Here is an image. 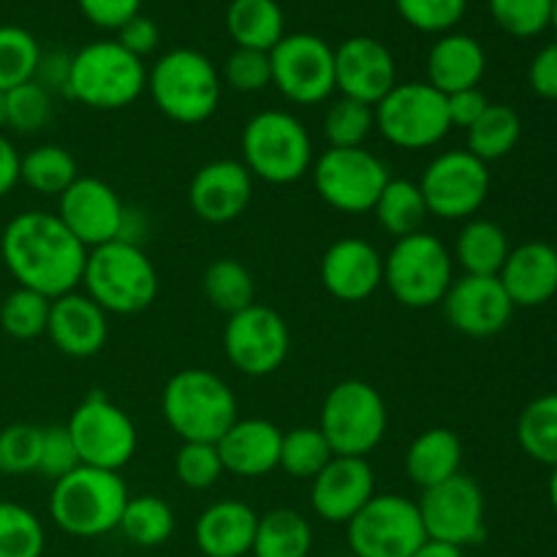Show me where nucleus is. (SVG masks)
I'll return each mask as SVG.
<instances>
[{"label":"nucleus","mask_w":557,"mask_h":557,"mask_svg":"<svg viewBox=\"0 0 557 557\" xmlns=\"http://www.w3.org/2000/svg\"><path fill=\"white\" fill-rule=\"evenodd\" d=\"M0 256L22 288L58 299L82 283L87 248L54 212L25 210L5 223Z\"/></svg>","instance_id":"nucleus-1"},{"label":"nucleus","mask_w":557,"mask_h":557,"mask_svg":"<svg viewBox=\"0 0 557 557\" xmlns=\"http://www.w3.org/2000/svg\"><path fill=\"white\" fill-rule=\"evenodd\" d=\"M128 498L120 473L79 466L69 476L52 482L49 517L69 536L98 539L117 531Z\"/></svg>","instance_id":"nucleus-2"},{"label":"nucleus","mask_w":557,"mask_h":557,"mask_svg":"<svg viewBox=\"0 0 557 557\" xmlns=\"http://www.w3.org/2000/svg\"><path fill=\"white\" fill-rule=\"evenodd\" d=\"M82 286L107 315H136L156 302L158 272L141 245L112 239L87 250Z\"/></svg>","instance_id":"nucleus-3"},{"label":"nucleus","mask_w":557,"mask_h":557,"mask_svg":"<svg viewBox=\"0 0 557 557\" xmlns=\"http://www.w3.org/2000/svg\"><path fill=\"white\" fill-rule=\"evenodd\" d=\"M147 90L158 112L183 125H199L215 114L223 82L199 49L180 47L161 54L147 74Z\"/></svg>","instance_id":"nucleus-4"},{"label":"nucleus","mask_w":557,"mask_h":557,"mask_svg":"<svg viewBox=\"0 0 557 557\" xmlns=\"http://www.w3.org/2000/svg\"><path fill=\"white\" fill-rule=\"evenodd\" d=\"M161 411L169 428L185 441L215 444L237 422V397L221 375L188 368L166 381Z\"/></svg>","instance_id":"nucleus-5"},{"label":"nucleus","mask_w":557,"mask_h":557,"mask_svg":"<svg viewBox=\"0 0 557 557\" xmlns=\"http://www.w3.org/2000/svg\"><path fill=\"white\" fill-rule=\"evenodd\" d=\"M313 139L292 112L264 109L245 123L243 163L253 180L292 185L313 169Z\"/></svg>","instance_id":"nucleus-6"},{"label":"nucleus","mask_w":557,"mask_h":557,"mask_svg":"<svg viewBox=\"0 0 557 557\" xmlns=\"http://www.w3.org/2000/svg\"><path fill=\"white\" fill-rule=\"evenodd\" d=\"M147 90L145 60L131 54L117 41H92L71 54L65 96L90 109L131 107Z\"/></svg>","instance_id":"nucleus-7"},{"label":"nucleus","mask_w":557,"mask_h":557,"mask_svg":"<svg viewBox=\"0 0 557 557\" xmlns=\"http://www.w3.org/2000/svg\"><path fill=\"white\" fill-rule=\"evenodd\" d=\"M451 281L455 264L449 248L428 232L395 239L384 259V283L403 308L424 310L441 305Z\"/></svg>","instance_id":"nucleus-8"},{"label":"nucleus","mask_w":557,"mask_h":557,"mask_svg":"<svg viewBox=\"0 0 557 557\" xmlns=\"http://www.w3.org/2000/svg\"><path fill=\"white\" fill-rule=\"evenodd\" d=\"M386 424L384 397L368 381H341L321 403L319 430L335 457H368L384 441Z\"/></svg>","instance_id":"nucleus-9"},{"label":"nucleus","mask_w":557,"mask_h":557,"mask_svg":"<svg viewBox=\"0 0 557 557\" xmlns=\"http://www.w3.org/2000/svg\"><path fill=\"white\" fill-rule=\"evenodd\" d=\"M373 112L375 131L400 150H428L451 131L446 96L428 82H397Z\"/></svg>","instance_id":"nucleus-10"},{"label":"nucleus","mask_w":557,"mask_h":557,"mask_svg":"<svg viewBox=\"0 0 557 557\" xmlns=\"http://www.w3.org/2000/svg\"><path fill=\"white\" fill-rule=\"evenodd\" d=\"M310 174L321 201L346 215L373 210L392 180L389 166L364 147H330L315 158Z\"/></svg>","instance_id":"nucleus-11"},{"label":"nucleus","mask_w":557,"mask_h":557,"mask_svg":"<svg viewBox=\"0 0 557 557\" xmlns=\"http://www.w3.org/2000/svg\"><path fill=\"white\" fill-rule=\"evenodd\" d=\"M354 557H411L428 539L419 506L406 495H373L346 525Z\"/></svg>","instance_id":"nucleus-12"},{"label":"nucleus","mask_w":557,"mask_h":557,"mask_svg":"<svg viewBox=\"0 0 557 557\" xmlns=\"http://www.w3.org/2000/svg\"><path fill=\"white\" fill-rule=\"evenodd\" d=\"M65 430L79 451L82 466L103 471L120 473V468L134 460L139 446V435L128 413L101 392H92L74 408Z\"/></svg>","instance_id":"nucleus-13"},{"label":"nucleus","mask_w":557,"mask_h":557,"mask_svg":"<svg viewBox=\"0 0 557 557\" xmlns=\"http://www.w3.org/2000/svg\"><path fill=\"white\" fill-rule=\"evenodd\" d=\"M490 169L468 150L435 156L419 180L430 215L441 221H471L490 194Z\"/></svg>","instance_id":"nucleus-14"},{"label":"nucleus","mask_w":557,"mask_h":557,"mask_svg":"<svg viewBox=\"0 0 557 557\" xmlns=\"http://www.w3.org/2000/svg\"><path fill=\"white\" fill-rule=\"evenodd\" d=\"M272 85L292 103L315 107L335 92V49L313 33L283 36L270 49Z\"/></svg>","instance_id":"nucleus-15"},{"label":"nucleus","mask_w":557,"mask_h":557,"mask_svg":"<svg viewBox=\"0 0 557 557\" xmlns=\"http://www.w3.org/2000/svg\"><path fill=\"white\" fill-rule=\"evenodd\" d=\"M288 348H292V332L286 319L267 305L253 302L250 308L228 315L223 326L226 359L250 379H264L281 370Z\"/></svg>","instance_id":"nucleus-16"},{"label":"nucleus","mask_w":557,"mask_h":557,"mask_svg":"<svg viewBox=\"0 0 557 557\" xmlns=\"http://www.w3.org/2000/svg\"><path fill=\"white\" fill-rule=\"evenodd\" d=\"M419 517L428 539L455 544L466 549L479 544L487 533L484 528V493L471 476L457 473L435 487L422 490L419 498Z\"/></svg>","instance_id":"nucleus-17"},{"label":"nucleus","mask_w":557,"mask_h":557,"mask_svg":"<svg viewBox=\"0 0 557 557\" xmlns=\"http://www.w3.org/2000/svg\"><path fill=\"white\" fill-rule=\"evenodd\" d=\"M58 199L60 207L54 215L87 250L123 237L128 207L123 205L117 190L103 180L79 174Z\"/></svg>","instance_id":"nucleus-18"},{"label":"nucleus","mask_w":557,"mask_h":557,"mask_svg":"<svg viewBox=\"0 0 557 557\" xmlns=\"http://www.w3.org/2000/svg\"><path fill=\"white\" fill-rule=\"evenodd\" d=\"M441 308L451 330L466 337L498 335L515 315V302L506 294L504 283L484 275H462L451 281Z\"/></svg>","instance_id":"nucleus-19"},{"label":"nucleus","mask_w":557,"mask_h":557,"mask_svg":"<svg viewBox=\"0 0 557 557\" xmlns=\"http://www.w3.org/2000/svg\"><path fill=\"white\" fill-rule=\"evenodd\" d=\"M253 199V174L243 161L218 158L205 163L188 185V205L196 218L212 226H223L243 215Z\"/></svg>","instance_id":"nucleus-20"},{"label":"nucleus","mask_w":557,"mask_h":557,"mask_svg":"<svg viewBox=\"0 0 557 557\" xmlns=\"http://www.w3.org/2000/svg\"><path fill=\"white\" fill-rule=\"evenodd\" d=\"M395 85V58L379 38L354 36L335 49V90L346 98L375 107Z\"/></svg>","instance_id":"nucleus-21"},{"label":"nucleus","mask_w":557,"mask_h":557,"mask_svg":"<svg viewBox=\"0 0 557 557\" xmlns=\"http://www.w3.org/2000/svg\"><path fill=\"white\" fill-rule=\"evenodd\" d=\"M375 495V473L368 457H332L324 471L310 479V506L330 525H348Z\"/></svg>","instance_id":"nucleus-22"},{"label":"nucleus","mask_w":557,"mask_h":557,"mask_svg":"<svg viewBox=\"0 0 557 557\" xmlns=\"http://www.w3.org/2000/svg\"><path fill=\"white\" fill-rule=\"evenodd\" d=\"M321 283L341 302H364L384 283V256L362 237H343L321 259Z\"/></svg>","instance_id":"nucleus-23"},{"label":"nucleus","mask_w":557,"mask_h":557,"mask_svg":"<svg viewBox=\"0 0 557 557\" xmlns=\"http://www.w3.org/2000/svg\"><path fill=\"white\" fill-rule=\"evenodd\" d=\"M47 337L71 359L96 357L109 337V319L87 294L69 292L52 299Z\"/></svg>","instance_id":"nucleus-24"},{"label":"nucleus","mask_w":557,"mask_h":557,"mask_svg":"<svg viewBox=\"0 0 557 557\" xmlns=\"http://www.w3.org/2000/svg\"><path fill=\"white\" fill-rule=\"evenodd\" d=\"M283 430L270 419H237L215 441L223 471L243 479H259L281 466Z\"/></svg>","instance_id":"nucleus-25"},{"label":"nucleus","mask_w":557,"mask_h":557,"mask_svg":"<svg viewBox=\"0 0 557 557\" xmlns=\"http://www.w3.org/2000/svg\"><path fill=\"white\" fill-rule=\"evenodd\" d=\"M515 308H539L557 294V250L549 243H525L511 248L498 272Z\"/></svg>","instance_id":"nucleus-26"},{"label":"nucleus","mask_w":557,"mask_h":557,"mask_svg":"<svg viewBox=\"0 0 557 557\" xmlns=\"http://www.w3.org/2000/svg\"><path fill=\"white\" fill-rule=\"evenodd\" d=\"M259 515L243 500H215L199 515L196 547L205 557H245L253 549Z\"/></svg>","instance_id":"nucleus-27"},{"label":"nucleus","mask_w":557,"mask_h":557,"mask_svg":"<svg viewBox=\"0 0 557 557\" xmlns=\"http://www.w3.org/2000/svg\"><path fill=\"white\" fill-rule=\"evenodd\" d=\"M484 71H487L484 47L466 33H444L428 54V85L444 96L479 87Z\"/></svg>","instance_id":"nucleus-28"},{"label":"nucleus","mask_w":557,"mask_h":557,"mask_svg":"<svg viewBox=\"0 0 557 557\" xmlns=\"http://www.w3.org/2000/svg\"><path fill=\"white\" fill-rule=\"evenodd\" d=\"M406 471L419 490L435 487L462 471V441L449 428H430L411 441Z\"/></svg>","instance_id":"nucleus-29"},{"label":"nucleus","mask_w":557,"mask_h":557,"mask_svg":"<svg viewBox=\"0 0 557 557\" xmlns=\"http://www.w3.org/2000/svg\"><path fill=\"white\" fill-rule=\"evenodd\" d=\"M509 253V237H506L504 228L493 221L471 218V221L460 228V234H457L455 259L460 261L466 275L498 277V272L504 270Z\"/></svg>","instance_id":"nucleus-30"},{"label":"nucleus","mask_w":557,"mask_h":557,"mask_svg":"<svg viewBox=\"0 0 557 557\" xmlns=\"http://www.w3.org/2000/svg\"><path fill=\"white\" fill-rule=\"evenodd\" d=\"M226 30L237 47L270 52L286 36V20L277 0H232L226 9Z\"/></svg>","instance_id":"nucleus-31"},{"label":"nucleus","mask_w":557,"mask_h":557,"mask_svg":"<svg viewBox=\"0 0 557 557\" xmlns=\"http://www.w3.org/2000/svg\"><path fill=\"white\" fill-rule=\"evenodd\" d=\"M313 549V528L299 511L275 509L259 517L250 555L253 557H308Z\"/></svg>","instance_id":"nucleus-32"},{"label":"nucleus","mask_w":557,"mask_h":557,"mask_svg":"<svg viewBox=\"0 0 557 557\" xmlns=\"http://www.w3.org/2000/svg\"><path fill=\"white\" fill-rule=\"evenodd\" d=\"M373 212L379 226L397 239L422 232L424 221H428L430 215L422 190H419V183L395 177H392L389 183H386V188L381 190Z\"/></svg>","instance_id":"nucleus-33"},{"label":"nucleus","mask_w":557,"mask_h":557,"mask_svg":"<svg viewBox=\"0 0 557 557\" xmlns=\"http://www.w3.org/2000/svg\"><path fill=\"white\" fill-rule=\"evenodd\" d=\"M468 147L466 150L471 156H476L479 161H500V158L509 156L517 147L522 136V120L506 103H490L484 109L482 117L466 131Z\"/></svg>","instance_id":"nucleus-34"},{"label":"nucleus","mask_w":557,"mask_h":557,"mask_svg":"<svg viewBox=\"0 0 557 557\" xmlns=\"http://www.w3.org/2000/svg\"><path fill=\"white\" fill-rule=\"evenodd\" d=\"M117 531L136 547H161L174 533V511L158 495H131Z\"/></svg>","instance_id":"nucleus-35"},{"label":"nucleus","mask_w":557,"mask_h":557,"mask_svg":"<svg viewBox=\"0 0 557 557\" xmlns=\"http://www.w3.org/2000/svg\"><path fill=\"white\" fill-rule=\"evenodd\" d=\"M79 177L76 158L60 145H38L20 158V183L41 196H60Z\"/></svg>","instance_id":"nucleus-36"},{"label":"nucleus","mask_w":557,"mask_h":557,"mask_svg":"<svg viewBox=\"0 0 557 557\" xmlns=\"http://www.w3.org/2000/svg\"><path fill=\"white\" fill-rule=\"evenodd\" d=\"M517 444L531 460L557 468V392L536 397L522 408L517 419Z\"/></svg>","instance_id":"nucleus-37"},{"label":"nucleus","mask_w":557,"mask_h":557,"mask_svg":"<svg viewBox=\"0 0 557 557\" xmlns=\"http://www.w3.org/2000/svg\"><path fill=\"white\" fill-rule=\"evenodd\" d=\"M201 288L212 308L234 315L256 302V283L248 267L237 259H218L207 267Z\"/></svg>","instance_id":"nucleus-38"},{"label":"nucleus","mask_w":557,"mask_h":557,"mask_svg":"<svg viewBox=\"0 0 557 557\" xmlns=\"http://www.w3.org/2000/svg\"><path fill=\"white\" fill-rule=\"evenodd\" d=\"M41 47L25 27L0 25V90L9 92L36 79Z\"/></svg>","instance_id":"nucleus-39"},{"label":"nucleus","mask_w":557,"mask_h":557,"mask_svg":"<svg viewBox=\"0 0 557 557\" xmlns=\"http://www.w3.org/2000/svg\"><path fill=\"white\" fill-rule=\"evenodd\" d=\"M335 457L319 428H294L283 433L281 466L294 479H315Z\"/></svg>","instance_id":"nucleus-40"},{"label":"nucleus","mask_w":557,"mask_h":557,"mask_svg":"<svg viewBox=\"0 0 557 557\" xmlns=\"http://www.w3.org/2000/svg\"><path fill=\"white\" fill-rule=\"evenodd\" d=\"M47 533L27 506L0 500V557H41Z\"/></svg>","instance_id":"nucleus-41"},{"label":"nucleus","mask_w":557,"mask_h":557,"mask_svg":"<svg viewBox=\"0 0 557 557\" xmlns=\"http://www.w3.org/2000/svg\"><path fill=\"white\" fill-rule=\"evenodd\" d=\"M52 299L30 288L16 286L0 305V326L14 341H33L47 335Z\"/></svg>","instance_id":"nucleus-42"},{"label":"nucleus","mask_w":557,"mask_h":557,"mask_svg":"<svg viewBox=\"0 0 557 557\" xmlns=\"http://www.w3.org/2000/svg\"><path fill=\"white\" fill-rule=\"evenodd\" d=\"M375 131L373 107L354 98L341 96L324 117V136L330 147H364L368 136Z\"/></svg>","instance_id":"nucleus-43"},{"label":"nucleus","mask_w":557,"mask_h":557,"mask_svg":"<svg viewBox=\"0 0 557 557\" xmlns=\"http://www.w3.org/2000/svg\"><path fill=\"white\" fill-rule=\"evenodd\" d=\"M52 92L36 79L25 82L5 92V112H9L5 128H14L16 134H38L52 120Z\"/></svg>","instance_id":"nucleus-44"},{"label":"nucleus","mask_w":557,"mask_h":557,"mask_svg":"<svg viewBox=\"0 0 557 557\" xmlns=\"http://www.w3.org/2000/svg\"><path fill=\"white\" fill-rule=\"evenodd\" d=\"M38 457H41V428L9 424L0 430V473L5 476L36 473Z\"/></svg>","instance_id":"nucleus-45"},{"label":"nucleus","mask_w":557,"mask_h":557,"mask_svg":"<svg viewBox=\"0 0 557 557\" xmlns=\"http://www.w3.org/2000/svg\"><path fill=\"white\" fill-rule=\"evenodd\" d=\"M490 14L509 36L533 38L553 25V0H490Z\"/></svg>","instance_id":"nucleus-46"},{"label":"nucleus","mask_w":557,"mask_h":557,"mask_svg":"<svg viewBox=\"0 0 557 557\" xmlns=\"http://www.w3.org/2000/svg\"><path fill=\"white\" fill-rule=\"evenodd\" d=\"M174 473L188 490H210L223 476V462L215 444L185 441L174 457Z\"/></svg>","instance_id":"nucleus-47"},{"label":"nucleus","mask_w":557,"mask_h":557,"mask_svg":"<svg viewBox=\"0 0 557 557\" xmlns=\"http://www.w3.org/2000/svg\"><path fill=\"white\" fill-rule=\"evenodd\" d=\"M397 11L422 33H449L466 16L468 0H395Z\"/></svg>","instance_id":"nucleus-48"},{"label":"nucleus","mask_w":557,"mask_h":557,"mask_svg":"<svg viewBox=\"0 0 557 557\" xmlns=\"http://www.w3.org/2000/svg\"><path fill=\"white\" fill-rule=\"evenodd\" d=\"M223 82L237 92H259L272 85L270 52L237 47L223 63Z\"/></svg>","instance_id":"nucleus-49"},{"label":"nucleus","mask_w":557,"mask_h":557,"mask_svg":"<svg viewBox=\"0 0 557 557\" xmlns=\"http://www.w3.org/2000/svg\"><path fill=\"white\" fill-rule=\"evenodd\" d=\"M82 466L79 451H76L71 433L65 430V424H52V428H41V457H38V471L41 476H47L49 482H58V479L69 476L71 471Z\"/></svg>","instance_id":"nucleus-50"},{"label":"nucleus","mask_w":557,"mask_h":557,"mask_svg":"<svg viewBox=\"0 0 557 557\" xmlns=\"http://www.w3.org/2000/svg\"><path fill=\"white\" fill-rule=\"evenodd\" d=\"M117 38L114 41L120 44L123 49H128L131 54H136L139 60H145L147 54H152L161 44V30H158L156 20L145 16L139 11L136 16H131L123 27H117Z\"/></svg>","instance_id":"nucleus-51"},{"label":"nucleus","mask_w":557,"mask_h":557,"mask_svg":"<svg viewBox=\"0 0 557 557\" xmlns=\"http://www.w3.org/2000/svg\"><path fill=\"white\" fill-rule=\"evenodd\" d=\"M79 9L96 27L117 30L131 16L139 14L141 0H79Z\"/></svg>","instance_id":"nucleus-52"},{"label":"nucleus","mask_w":557,"mask_h":557,"mask_svg":"<svg viewBox=\"0 0 557 557\" xmlns=\"http://www.w3.org/2000/svg\"><path fill=\"white\" fill-rule=\"evenodd\" d=\"M490 107L487 96H484L479 87L471 90H457L451 96H446V112H449V123L455 128H471L479 117L484 114V109Z\"/></svg>","instance_id":"nucleus-53"},{"label":"nucleus","mask_w":557,"mask_h":557,"mask_svg":"<svg viewBox=\"0 0 557 557\" xmlns=\"http://www.w3.org/2000/svg\"><path fill=\"white\" fill-rule=\"evenodd\" d=\"M528 82L536 96L557 101V38L533 58L531 69H528Z\"/></svg>","instance_id":"nucleus-54"},{"label":"nucleus","mask_w":557,"mask_h":557,"mask_svg":"<svg viewBox=\"0 0 557 557\" xmlns=\"http://www.w3.org/2000/svg\"><path fill=\"white\" fill-rule=\"evenodd\" d=\"M69 69H71V54H60V52L44 54L41 52V60H38V71H36V82L38 85L47 87L49 92L52 90L65 92V85H69Z\"/></svg>","instance_id":"nucleus-55"},{"label":"nucleus","mask_w":557,"mask_h":557,"mask_svg":"<svg viewBox=\"0 0 557 557\" xmlns=\"http://www.w3.org/2000/svg\"><path fill=\"white\" fill-rule=\"evenodd\" d=\"M20 158L16 147L0 134V199L9 196L20 183Z\"/></svg>","instance_id":"nucleus-56"},{"label":"nucleus","mask_w":557,"mask_h":557,"mask_svg":"<svg viewBox=\"0 0 557 557\" xmlns=\"http://www.w3.org/2000/svg\"><path fill=\"white\" fill-rule=\"evenodd\" d=\"M411 557H466L462 555L460 547L455 544H446V542H435V539H424L419 544V549Z\"/></svg>","instance_id":"nucleus-57"},{"label":"nucleus","mask_w":557,"mask_h":557,"mask_svg":"<svg viewBox=\"0 0 557 557\" xmlns=\"http://www.w3.org/2000/svg\"><path fill=\"white\" fill-rule=\"evenodd\" d=\"M549 504L557 515V468H553V476H549Z\"/></svg>","instance_id":"nucleus-58"},{"label":"nucleus","mask_w":557,"mask_h":557,"mask_svg":"<svg viewBox=\"0 0 557 557\" xmlns=\"http://www.w3.org/2000/svg\"><path fill=\"white\" fill-rule=\"evenodd\" d=\"M5 123H9V112H5V92L0 90V134H3Z\"/></svg>","instance_id":"nucleus-59"},{"label":"nucleus","mask_w":557,"mask_h":557,"mask_svg":"<svg viewBox=\"0 0 557 557\" xmlns=\"http://www.w3.org/2000/svg\"><path fill=\"white\" fill-rule=\"evenodd\" d=\"M553 27H555V33H557V0H553Z\"/></svg>","instance_id":"nucleus-60"}]
</instances>
